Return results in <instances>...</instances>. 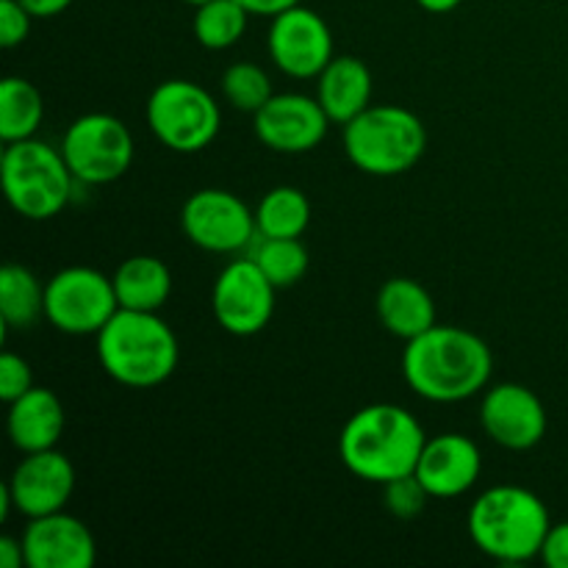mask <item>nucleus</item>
I'll list each match as a JSON object with an SVG mask.
<instances>
[{"instance_id":"nucleus-1","label":"nucleus","mask_w":568,"mask_h":568,"mask_svg":"<svg viewBox=\"0 0 568 568\" xmlns=\"http://www.w3.org/2000/svg\"><path fill=\"white\" fill-rule=\"evenodd\" d=\"M491 372V347L464 327L433 325L422 336L405 342V383L427 403H464L488 386Z\"/></svg>"},{"instance_id":"nucleus-2","label":"nucleus","mask_w":568,"mask_h":568,"mask_svg":"<svg viewBox=\"0 0 568 568\" xmlns=\"http://www.w3.org/2000/svg\"><path fill=\"white\" fill-rule=\"evenodd\" d=\"M425 442V427L408 408L375 403L349 416L338 436V455L358 480L386 486L414 475Z\"/></svg>"},{"instance_id":"nucleus-3","label":"nucleus","mask_w":568,"mask_h":568,"mask_svg":"<svg viewBox=\"0 0 568 568\" xmlns=\"http://www.w3.org/2000/svg\"><path fill=\"white\" fill-rule=\"evenodd\" d=\"M98 361L120 386L155 388L175 375L181 347L159 311L120 308L98 333Z\"/></svg>"},{"instance_id":"nucleus-4","label":"nucleus","mask_w":568,"mask_h":568,"mask_svg":"<svg viewBox=\"0 0 568 568\" xmlns=\"http://www.w3.org/2000/svg\"><path fill=\"white\" fill-rule=\"evenodd\" d=\"M466 527L483 555L499 564H527L541 558L552 519L544 499L530 488L494 486L471 503Z\"/></svg>"},{"instance_id":"nucleus-5","label":"nucleus","mask_w":568,"mask_h":568,"mask_svg":"<svg viewBox=\"0 0 568 568\" xmlns=\"http://www.w3.org/2000/svg\"><path fill=\"white\" fill-rule=\"evenodd\" d=\"M342 142L355 170L375 178H394L419 164L427 150V128L414 111L381 103L349 120Z\"/></svg>"},{"instance_id":"nucleus-6","label":"nucleus","mask_w":568,"mask_h":568,"mask_svg":"<svg viewBox=\"0 0 568 568\" xmlns=\"http://www.w3.org/2000/svg\"><path fill=\"white\" fill-rule=\"evenodd\" d=\"M0 178L11 209L33 222L53 220L55 214H61L75 186V175L61 148L55 150L53 144L33 136L6 144Z\"/></svg>"},{"instance_id":"nucleus-7","label":"nucleus","mask_w":568,"mask_h":568,"mask_svg":"<svg viewBox=\"0 0 568 568\" xmlns=\"http://www.w3.org/2000/svg\"><path fill=\"white\" fill-rule=\"evenodd\" d=\"M148 125L172 153L192 155L209 148L222 128V111L214 94L186 78L159 83L148 98Z\"/></svg>"},{"instance_id":"nucleus-8","label":"nucleus","mask_w":568,"mask_h":568,"mask_svg":"<svg viewBox=\"0 0 568 568\" xmlns=\"http://www.w3.org/2000/svg\"><path fill=\"white\" fill-rule=\"evenodd\" d=\"M61 153L75 181L103 186L131 170L136 148H133L131 128L120 116L94 111V114L78 116L67 128L61 139Z\"/></svg>"},{"instance_id":"nucleus-9","label":"nucleus","mask_w":568,"mask_h":568,"mask_svg":"<svg viewBox=\"0 0 568 568\" xmlns=\"http://www.w3.org/2000/svg\"><path fill=\"white\" fill-rule=\"evenodd\" d=\"M116 311L114 283L92 266H67L44 283V320L67 336H98Z\"/></svg>"},{"instance_id":"nucleus-10","label":"nucleus","mask_w":568,"mask_h":568,"mask_svg":"<svg viewBox=\"0 0 568 568\" xmlns=\"http://www.w3.org/2000/svg\"><path fill=\"white\" fill-rule=\"evenodd\" d=\"M181 225L189 242L205 253H242L258 236L255 211L225 189H200L183 203Z\"/></svg>"},{"instance_id":"nucleus-11","label":"nucleus","mask_w":568,"mask_h":568,"mask_svg":"<svg viewBox=\"0 0 568 568\" xmlns=\"http://www.w3.org/2000/svg\"><path fill=\"white\" fill-rule=\"evenodd\" d=\"M275 292V283L253 258L231 261L211 288V311L222 331L231 336H255L272 322Z\"/></svg>"},{"instance_id":"nucleus-12","label":"nucleus","mask_w":568,"mask_h":568,"mask_svg":"<svg viewBox=\"0 0 568 568\" xmlns=\"http://www.w3.org/2000/svg\"><path fill=\"white\" fill-rule=\"evenodd\" d=\"M266 48L283 75L305 81V78H320V72L331 64L333 33L322 14L300 3L272 17Z\"/></svg>"},{"instance_id":"nucleus-13","label":"nucleus","mask_w":568,"mask_h":568,"mask_svg":"<svg viewBox=\"0 0 568 568\" xmlns=\"http://www.w3.org/2000/svg\"><path fill=\"white\" fill-rule=\"evenodd\" d=\"M255 136L275 153L300 155L320 148L327 136L331 116L316 98L300 92L272 94L270 103L253 114Z\"/></svg>"},{"instance_id":"nucleus-14","label":"nucleus","mask_w":568,"mask_h":568,"mask_svg":"<svg viewBox=\"0 0 568 568\" xmlns=\"http://www.w3.org/2000/svg\"><path fill=\"white\" fill-rule=\"evenodd\" d=\"M480 425L494 444L525 453L547 436V408L532 388L521 383H499L483 397Z\"/></svg>"},{"instance_id":"nucleus-15","label":"nucleus","mask_w":568,"mask_h":568,"mask_svg":"<svg viewBox=\"0 0 568 568\" xmlns=\"http://www.w3.org/2000/svg\"><path fill=\"white\" fill-rule=\"evenodd\" d=\"M9 494L17 514L26 519L59 514L75 491V466L59 449L28 453L9 477Z\"/></svg>"},{"instance_id":"nucleus-16","label":"nucleus","mask_w":568,"mask_h":568,"mask_svg":"<svg viewBox=\"0 0 568 568\" xmlns=\"http://www.w3.org/2000/svg\"><path fill=\"white\" fill-rule=\"evenodd\" d=\"M20 541L28 568H92L98 564L92 530L64 510L28 519Z\"/></svg>"},{"instance_id":"nucleus-17","label":"nucleus","mask_w":568,"mask_h":568,"mask_svg":"<svg viewBox=\"0 0 568 568\" xmlns=\"http://www.w3.org/2000/svg\"><path fill=\"white\" fill-rule=\"evenodd\" d=\"M480 471L483 455L477 444L460 433H442L425 442L414 475L430 499H455L477 486Z\"/></svg>"},{"instance_id":"nucleus-18","label":"nucleus","mask_w":568,"mask_h":568,"mask_svg":"<svg viewBox=\"0 0 568 568\" xmlns=\"http://www.w3.org/2000/svg\"><path fill=\"white\" fill-rule=\"evenodd\" d=\"M67 414L55 392L44 386H33L14 403H9V416H6V430H9L11 444L22 455L42 453V449H55V444L64 436Z\"/></svg>"},{"instance_id":"nucleus-19","label":"nucleus","mask_w":568,"mask_h":568,"mask_svg":"<svg viewBox=\"0 0 568 568\" xmlns=\"http://www.w3.org/2000/svg\"><path fill=\"white\" fill-rule=\"evenodd\" d=\"M316 100L327 111L331 122L347 125L349 120L372 105V72L355 55H333L331 64L320 72Z\"/></svg>"},{"instance_id":"nucleus-20","label":"nucleus","mask_w":568,"mask_h":568,"mask_svg":"<svg viewBox=\"0 0 568 568\" xmlns=\"http://www.w3.org/2000/svg\"><path fill=\"white\" fill-rule=\"evenodd\" d=\"M375 311L381 325L403 342H410L436 325V303L414 277H388L377 292Z\"/></svg>"},{"instance_id":"nucleus-21","label":"nucleus","mask_w":568,"mask_h":568,"mask_svg":"<svg viewBox=\"0 0 568 568\" xmlns=\"http://www.w3.org/2000/svg\"><path fill=\"white\" fill-rule=\"evenodd\" d=\"M114 292L120 308L161 311L172 294V272L155 255H133L116 266Z\"/></svg>"},{"instance_id":"nucleus-22","label":"nucleus","mask_w":568,"mask_h":568,"mask_svg":"<svg viewBox=\"0 0 568 568\" xmlns=\"http://www.w3.org/2000/svg\"><path fill=\"white\" fill-rule=\"evenodd\" d=\"M39 316H44V286L28 266L6 264L0 270V320L3 333L11 327L37 325Z\"/></svg>"},{"instance_id":"nucleus-23","label":"nucleus","mask_w":568,"mask_h":568,"mask_svg":"<svg viewBox=\"0 0 568 568\" xmlns=\"http://www.w3.org/2000/svg\"><path fill=\"white\" fill-rule=\"evenodd\" d=\"M44 120L42 92L26 78L9 75L0 83V139L6 144L37 136Z\"/></svg>"},{"instance_id":"nucleus-24","label":"nucleus","mask_w":568,"mask_h":568,"mask_svg":"<svg viewBox=\"0 0 568 568\" xmlns=\"http://www.w3.org/2000/svg\"><path fill=\"white\" fill-rule=\"evenodd\" d=\"M255 225L264 239H300L311 225V200L294 186H275L261 197Z\"/></svg>"},{"instance_id":"nucleus-25","label":"nucleus","mask_w":568,"mask_h":568,"mask_svg":"<svg viewBox=\"0 0 568 568\" xmlns=\"http://www.w3.org/2000/svg\"><path fill=\"white\" fill-rule=\"evenodd\" d=\"M250 11L239 0H205L192 20L194 39L205 50H227L247 31Z\"/></svg>"},{"instance_id":"nucleus-26","label":"nucleus","mask_w":568,"mask_h":568,"mask_svg":"<svg viewBox=\"0 0 568 568\" xmlns=\"http://www.w3.org/2000/svg\"><path fill=\"white\" fill-rule=\"evenodd\" d=\"M258 247L253 250L250 258L261 266L266 277L275 283V288H288L300 283L308 272V250L303 247L300 239H264L258 236Z\"/></svg>"},{"instance_id":"nucleus-27","label":"nucleus","mask_w":568,"mask_h":568,"mask_svg":"<svg viewBox=\"0 0 568 568\" xmlns=\"http://www.w3.org/2000/svg\"><path fill=\"white\" fill-rule=\"evenodd\" d=\"M222 94L236 111L255 114L270 103L275 92H272V81L264 67L253 64V61H236L222 72Z\"/></svg>"},{"instance_id":"nucleus-28","label":"nucleus","mask_w":568,"mask_h":568,"mask_svg":"<svg viewBox=\"0 0 568 568\" xmlns=\"http://www.w3.org/2000/svg\"><path fill=\"white\" fill-rule=\"evenodd\" d=\"M386 508L388 514L397 516V519H416V516L425 510L427 499H430V494L425 491V486L419 483V477L416 475H405V477H397V480L386 483Z\"/></svg>"},{"instance_id":"nucleus-29","label":"nucleus","mask_w":568,"mask_h":568,"mask_svg":"<svg viewBox=\"0 0 568 568\" xmlns=\"http://www.w3.org/2000/svg\"><path fill=\"white\" fill-rule=\"evenodd\" d=\"M31 388H33L31 364L17 353L0 355V399L9 405L14 403L17 397H22L26 392H31Z\"/></svg>"},{"instance_id":"nucleus-30","label":"nucleus","mask_w":568,"mask_h":568,"mask_svg":"<svg viewBox=\"0 0 568 568\" xmlns=\"http://www.w3.org/2000/svg\"><path fill=\"white\" fill-rule=\"evenodd\" d=\"M31 11L20 0H0V44L17 48L31 33Z\"/></svg>"},{"instance_id":"nucleus-31","label":"nucleus","mask_w":568,"mask_h":568,"mask_svg":"<svg viewBox=\"0 0 568 568\" xmlns=\"http://www.w3.org/2000/svg\"><path fill=\"white\" fill-rule=\"evenodd\" d=\"M541 560L549 568H568V521L552 525L541 547Z\"/></svg>"},{"instance_id":"nucleus-32","label":"nucleus","mask_w":568,"mask_h":568,"mask_svg":"<svg viewBox=\"0 0 568 568\" xmlns=\"http://www.w3.org/2000/svg\"><path fill=\"white\" fill-rule=\"evenodd\" d=\"M239 3L250 11V17H270L272 20V17L300 6L303 0H239Z\"/></svg>"},{"instance_id":"nucleus-33","label":"nucleus","mask_w":568,"mask_h":568,"mask_svg":"<svg viewBox=\"0 0 568 568\" xmlns=\"http://www.w3.org/2000/svg\"><path fill=\"white\" fill-rule=\"evenodd\" d=\"M28 11H31L33 20H48V17H59L61 11H67L72 6V0H20Z\"/></svg>"},{"instance_id":"nucleus-34","label":"nucleus","mask_w":568,"mask_h":568,"mask_svg":"<svg viewBox=\"0 0 568 568\" xmlns=\"http://www.w3.org/2000/svg\"><path fill=\"white\" fill-rule=\"evenodd\" d=\"M0 566L3 568H22L26 566V552H22V541L3 536L0 538Z\"/></svg>"},{"instance_id":"nucleus-35","label":"nucleus","mask_w":568,"mask_h":568,"mask_svg":"<svg viewBox=\"0 0 568 568\" xmlns=\"http://www.w3.org/2000/svg\"><path fill=\"white\" fill-rule=\"evenodd\" d=\"M416 3L425 11H430V14H447V11L458 9L460 0H416Z\"/></svg>"},{"instance_id":"nucleus-36","label":"nucleus","mask_w":568,"mask_h":568,"mask_svg":"<svg viewBox=\"0 0 568 568\" xmlns=\"http://www.w3.org/2000/svg\"><path fill=\"white\" fill-rule=\"evenodd\" d=\"M183 3H189V6H194V9H197V6L205 3V0H183Z\"/></svg>"}]
</instances>
